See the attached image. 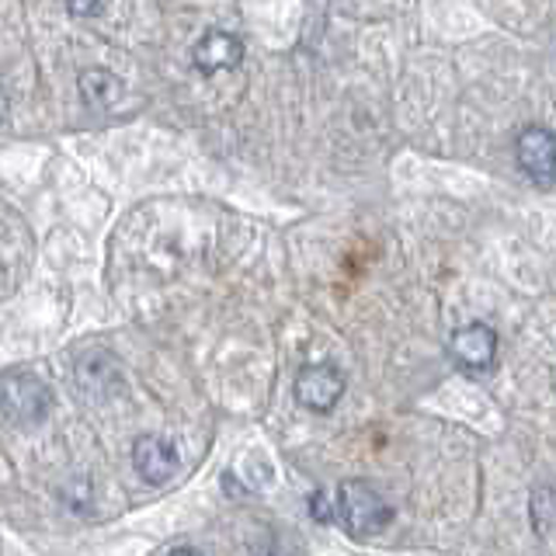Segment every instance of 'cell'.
Returning a JSON list of instances; mask_svg holds the SVG:
<instances>
[{"label":"cell","mask_w":556,"mask_h":556,"mask_svg":"<svg viewBox=\"0 0 556 556\" xmlns=\"http://www.w3.org/2000/svg\"><path fill=\"white\" fill-rule=\"evenodd\" d=\"M132 466L147 483H167L174 473H178L181 459H178L174 442L161 439V434H139L132 442Z\"/></svg>","instance_id":"obj_6"},{"label":"cell","mask_w":556,"mask_h":556,"mask_svg":"<svg viewBox=\"0 0 556 556\" xmlns=\"http://www.w3.org/2000/svg\"><path fill=\"white\" fill-rule=\"evenodd\" d=\"M341 396H344V372L338 365H306L295 376V400L313 414L334 410Z\"/></svg>","instance_id":"obj_5"},{"label":"cell","mask_w":556,"mask_h":556,"mask_svg":"<svg viewBox=\"0 0 556 556\" xmlns=\"http://www.w3.org/2000/svg\"><path fill=\"white\" fill-rule=\"evenodd\" d=\"M334 518L341 521V529L348 535L369 539L390 526L393 508H390V501L365 480H344L334 497Z\"/></svg>","instance_id":"obj_1"},{"label":"cell","mask_w":556,"mask_h":556,"mask_svg":"<svg viewBox=\"0 0 556 556\" xmlns=\"http://www.w3.org/2000/svg\"><path fill=\"white\" fill-rule=\"evenodd\" d=\"M532 521L539 532L556 529V491H549V486H539L532 494Z\"/></svg>","instance_id":"obj_9"},{"label":"cell","mask_w":556,"mask_h":556,"mask_svg":"<svg viewBox=\"0 0 556 556\" xmlns=\"http://www.w3.org/2000/svg\"><path fill=\"white\" fill-rule=\"evenodd\" d=\"M448 355L463 372H491L497 362V330L486 324H466L448 341Z\"/></svg>","instance_id":"obj_4"},{"label":"cell","mask_w":556,"mask_h":556,"mask_svg":"<svg viewBox=\"0 0 556 556\" xmlns=\"http://www.w3.org/2000/svg\"><path fill=\"white\" fill-rule=\"evenodd\" d=\"M191 63H195L202 74H223V70H233L243 63V42L230 31H205L202 39L191 49Z\"/></svg>","instance_id":"obj_7"},{"label":"cell","mask_w":556,"mask_h":556,"mask_svg":"<svg viewBox=\"0 0 556 556\" xmlns=\"http://www.w3.org/2000/svg\"><path fill=\"white\" fill-rule=\"evenodd\" d=\"M167 556H205V553L195 549V546H178V549H170Z\"/></svg>","instance_id":"obj_12"},{"label":"cell","mask_w":556,"mask_h":556,"mask_svg":"<svg viewBox=\"0 0 556 556\" xmlns=\"http://www.w3.org/2000/svg\"><path fill=\"white\" fill-rule=\"evenodd\" d=\"M515 164L535 185H556V132L546 126H526L515 139Z\"/></svg>","instance_id":"obj_3"},{"label":"cell","mask_w":556,"mask_h":556,"mask_svg":"<svg viewBox=\"0 0 556 556\" xmlns=\"http://www.w3.org/2000/svg\"><path fill=\"white\" fill-rule=\"evenodd\" d=\"M0 410H4L14 425H42L46 414L52 410V393L46 382L25 372V369H11L0 376Z\"/></svg>","instance_id":"obj_2"},{"label":"cell","mask_w":556,"mask_h":556,"mask_svg":"<svg viewBox=\"0 0 556 556\" xmlns=\"http://www.w3.org/2000/svg\"><path fill=\"white\" fill-rule=\"evenodd\" d=\"M80 94L91 109H109L122 98V84L109 70H84L80 74Z\"/></svg>","instance_id":"obj_8"},{"label":"cell","mask_w":556,"mask_h":556,"mask_svg":"<svg viewBox=\"0 0 556 556\" xmlns=\"http://www.w3.org/2000/svg\"><path fill=\"white\" fill-rule=\"evenodd\" d=\"M309 515H313V521L327 526V521H334V501H330L324 491H317V494L309 497Z\"/></svg>","instance_id":"obj_10"},{"label":"cell","mask_w":556,"mask_h":556,"mask_svg":"<svg viewBox=\"0 0 556 556\" xmlns=\"http://www.w3.org/2000/svg\"><path fill=\"white\" fill-rule=\"evenodd\" d=\"M104 8H109V0H66V11L74 17H98Z\"/></svg>","instance_id":"obj_11"}]
</instances>
